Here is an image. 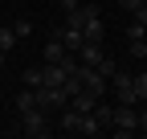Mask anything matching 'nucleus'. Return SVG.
I'll list each match as a JSON object with an SVG mask.
<instances>
[{"label": "nucleus", "instance_id": "obj_1", "mask_svg": "<svg viewBox=\"0 0 147 139\" xmlns=\"http://www.w3.org/2000/svg\"><path fill=\"white\" fill-rule=\"evenodd\" d=\"M110 131H115L119 139H127V135H135V131H139V111L131 107V102H119V107H115V119H110Z\"/></svg>", "mask_w": 147, "mask_h": 139}, {"label": "nucleus", "instance_id": "obj_2", "mask_svg": "<svg viewBox=\"0 0 147 139\" xmlns=\"http://www.w3.org/2000/svg\"><path fill=\"white\" fill-rule=\"evenodd\" d=\"M21 115H25V135H33V139L49 135V111L33 107V111H21Z\"/></svg>", "mask_w": 147, "mask_h": 139}, {"label": "nucleus", "instance_id": "obj_3", "mask_svg": "<svg viewBox=\"0 0 147 139\" xmlns=\"http://www.w3.org/2000/svg\"><path fill=\"white\" fill-rule=\"evenodd\" d=\"M74 74L82 78V86H86V90L94 94V98H102V94H106V78L98 74L94 65H82V61H78V70H74Z\"/></svg>", "mask_w": 147, "mask_h": 139}, {"label": "nucleus", "instance_id": "obj_4", "mask_svg": "<svg viewBox=\"0 0 147 139\" xmlns=\"http://www.w3.org/2000/svg\"><path fill=\"white\" fill-rule=\"evenodd\" d=\"M110 82H115V90H119V102H131L135 107V82H131V74H127V70H115V74H110Z\"/></svg>", "mask_w": 147, "mask_h": 139}, {"label": "nucleus", "instance_id": "obj_5", "mask_svg": "<svg viewBox=\"0 0 147 139\" xmlns=\"http://www.w3.org/2000/svg\"><path fill=\"white\" fill-rule=\"evenodd\" d=\"M102 53H106L102 41H82V45H78V61H82V65H98Z\"/></svg>", "mask_w": 147, "mask_h": 139}, {"label": "nucleus", "instance_id": "obj_6", "mask_svg": "<svg viewBox=\"0 0 147 139\" xmlns=\"http://www.w3.org/2000/svg\"><path fill=\"white\" fill-rule=\"evenodd\" d=\"M94 102H98V98H94V94H90L86 86H82L78 94H69V111H78V115H90V111H94Z\"/></svg>", "mask_w": 147, "mask_h": 139}, {"label": "nucleus", "instance_id": "obj_7", "mask_svg": "<svg viewBox=\"0 0 147 139\" xmlns=\"http://www.w3.org/2000/svg\"><path fill=\"white\" fill-rule=\"evenodd\" d=\"M57 127L69 131V135H82V115H78V111H61V115H57Z\"/></svg>", "mask_w": 147, "mask_h": 139}, {"label": "nucleus", "instance_id": "obj_8", "mask_svg": "<svg viewBox=\"0 0 147 139\" xmlns=\"http://www.w3.org/2000/svg\"><path fill=\"white\" fill-rule=\"evenodd\" d=\"M65 53H69V49L61 45V37H57V33H53V41H45V49H41V57H45V61H61Z\"/></svg>", "mask_w": 147, "mask_h": 139}, {"label": "nucleus", "instance_id": "obj_9", "mask_svg": "<svg viewBox=\"0 0 147 139\" xmlns=\"http://www.w3.org/2000/svg\"><path fill=\"white\" fill-rule=\"evenodd\" d=\"M90 115H94V123L106 131V127H110V119H115V107H106V102H94V111H90Z\"/></svg>", "mask_w": 147, "mask_h": 139}, {"label": "nucleus", "instance_id": "obj_10", "mask_svg": "<svg viewBox=\"0 0 147 139\" xmlns=\"http://www.w3.org/2000/svg\"><path fill=\"white\" fill-rule=\"evenodd\" d=\"M82 37H86V41H102V37H106V29H102V21H98V16L82 25Z\"/></svg>", "mask_w": 147, "mask_h": 139}, {"label": "nucleus", "instance_id": "obj_11", "mask_svg": "<svg viewBox=\"0 0 147 139\" xmlns=\"http://www.w3.org/2000/svg\"><path fill=\"white\" fill-rule=\"evenodd\" d=\"M33 107H37V90H33V86H25V90L16 94V111H33Z\"/></svg>", "mask_w": 147, "mask_h": 139}, {"label": "nucleus", "instance_id": "obj_12", "mask_svg": "<svg viewBox=\"0 0 147 139\" xmlns=\"http://www.w3.org/2000/svg\"><path fill=\"white\" fill-rule=\"evenodd\" d=\"M12 45H16V33H12V25H0V49L8 53Z\"/></svg>", "mask_w": 147, "mask_h": 139}, {"label": "nucleus", "instance_id": "obj_13", "mask_svg": "<svg viewBox=\"0 0 147 139\" xmlns=\"http://www.w3.org/2000/svg\"><path fill=\"white\" fill-rule=\"evenodd\" d=\"M21 86H41V65H33V70H25V78H21Z\"/></svg>", "mask_w": 147, "mask_h": 139}, {"label": "nucleus", "instance_id": "obj_14", "mask_svg": "<svg viewBox=\"0 0 147 139\" xmlns=\"http://www.w3.org/2000/svg\"><path fill=\"white\" fill-rule=\"evenodd\" d=\"M143 37H147V25H139V21L127 25V41H143Z\"/></svg>", "mask_w": 147, "mask_h": 139}, {"label": "nucleus", "instance_id": "obj_15", "mask_svg": "<svg viewBox=\"0 0 147 139\" xmlns=\"http://www.w3.org/2000/svg\"><path fill=\"white\" fill-rule=\"evenodd\" d=\"M94 70H98V74H102V78L110 82V74H115V70H119V65H115V57H106V53H102V61H98Z\"/></svg>", "mask_w": 147, "mask_h": 139}, {"label": "nucleus", "instance_id": "obj_16", "mask_svg": "<svg viewBox=\"0 0 147 139\" xmlns=\"http://www.w3.org/2000/svg\"><path fill=\"white\" fill-rule=\"evenodd\" d=\"M131 82H135V98H139V102H147V74H135Z\"/></svg>", "mask_w": 147, "mask_h": 139}, {"label": "nucleus", "instance_id": "obj_17", "mask_svg": "<svg viewBox=\"0 0 147 139\" xmlns=\"http://www.w3.org/2000/svg\"><path fill=\"white\" fill-rule=\"evenodd\" d=\"M12 33H16V41H25V37H29V33H33V25H29V21H25V16H21V21H16V25H12Z\"/></svg>", "mask_w": 147, "mask_h": 139}, {"label": "nucleus", "instance_id": "obj_18", "mask_svg": "<svg viewBox=\"0 0 147 139\" xmlns=\"http://www.w3.org/2000/svg\"><path fill=\"white\" fill-rule=\"evenodd\" d=\"M143 49H147V41H127V53L131 57H143Z\"/></svg>", "mask_w": 147, "mask_h": 139}, {"label": "nucleus", "instance_id": "obj_19", "mask_svg": "<svg viewBox=\"0 0 147 139\" xmlns=\"http://www.w3.org/2000/svg\"><path fill=\"white\" fill-rule=\"evenodd\" d=\"M135 21H139V25H147V0H143L139 8H135Z\"/></svg>", "mask_w": 147, "mask_h": 139}, {"label": "nucleus", "instance_id": "obj_20", "mask_svg": "<svg viewBox=\"0 0 147 139\" xmlns=\"http://www.w3.org/2000/svg\"><path fill=\"white\" fill-rule=\"evenodd\" d=\"M139 4H143V0H119V8H127V12H135Z\"/></svg>", "mask_w": 147, "mask_h": 139}, {"label": "nucleus", "instance_id": "obj_21", "mask_svg": "<svg viewBox=\"0 0 147 139\" xmlns=\"http://www.w3.org/2000/svg\"><path fill=\"white\" fill-rule=\"evenodd\" d=\"M82 0H61V12H69V8H78Z\"/></svg>", "mask_w": 147, "mask_h": 139}, {"label": "nucleus", "instance_id": "obj_22", "mask_svg": "<svg viewBox=\"0 0 147 139\" xmlns=\"http://www.w3.org/2000/svg\"><path fill=\"white\" fill-rule=\"evenodd\" d=\"M139 131H147V107L139 111Z\"/></svg>", "mask_w": 147, "mask_h": 139}, {"label": "nucleus", "instance_id": "obj_23", "mask_svg": "<svg viewBox=\"0 0 147 139\" xmlns=\"http://www.w3.org/2000/svg\"><path fill=\"white\" fill-rule=\"evenodd\" d=\"M4 57H8V53H4V49H0V65H4Z\"/></svg>", "mask_w": 147, "mask_h": 139}, {"label": "nucleus", "instance_id": "obj_24", "mask_svg": "<svg viewBox=\"0 0 147 139\" xmlns=\"http://www.w3.org/2000/svg\"><path fill=\"white\" fill-rule=\"evenodd\" d=\"M143 61H147V49H143Z\"/></svg>", "mask_w": 147, "mask_h": 139}]
</instances>
